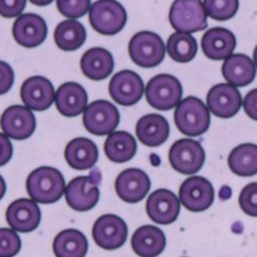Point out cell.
<instances>
[{"mask_svg":"<svg viewBox=\"0 0 257 257\" xmlns=\"http://www.w3.org/2000/svg\"><path fill=\"white\" fill-rule=\"evenodd\" d=\"M29 197L36 203L53 204L65 192V179L60 171L53 167H39L31 172L26 181Z\"/></svg>","mask_w":257,"mask_h":257,"instance_id":"cell-1","label":"cell"},{"mask_svg":"<svg viewBox=\"0 0 257 257\" xmlns=\"http://www.w3.org/2000/svg\"><path fill=\"white\" fill-rule=\"evenodd\" d=\"M174 120L182 134L194 137L208 131L211 118L205 103L197 97L189 96L176 106Z\"/></svg>","mask_w":257,"mask_h":257,"instance_id":"cell-2","label":"cell"},{"mask_svg":"<svg viewBox=\"0 0 257 257\" xmlns=\"http://www.w3.org/2000/svg\"><path fill=\"white\" fill-rule=\"evenodd\" d=\"M128 55L136 65L153 68L164 61L166 48L163 39L157 33L141 31L128 42Z\"/></svg>","mask_w":257,"mask_h":257,"instance_id":"cell-3","label":"cell"},{"mask_svg":"<svg viewBox=\"0 0 257 257\" xmlns=\"http://www.w3.org/2000/svg\"><path fill=\"white\" fill-rule=\"evenodd\" d=\"M169 20L178 32H199L208 26L207 14L202 0H175L171 6Z\"/></svg>","mask_w":257,"mask_h":257,"instance_id":"cell-4","label":"cell"},{"mask_svg":"<svg viewBox=\"0 0 257 257\" xmlns=\"http://www.w3.org/2000/svg\"><path fill=\"white\" fill-rule=\"evenodd\" d=\"M182 85L173 75L159 74L148 81L145 96L148 104L158 110H170L182 98Z\"/></svg>","mask_w":257,"mask_h":257,"instance_id":"cell-5","label":"cell"},{"mask_svg":"<svg viewBox=\"0 0 257 257\" xmlns=\"http://www.w3.org/2000/svg\"><path fill=\"white\" fill-rule=\"evenodd\" d=\"M91 26L103 35L120 32L126 23V12L116 0H98L90 9Z\"/></svg>","mask_w":257,"mask_h":257,"instance_id":"cell-6","label":"cell"},{"mask_svg":"<svg viewBox=\"0 0 257 257\" xmlns=\"http://www.w3.org/2000/svg\"><path fill=\"white\" fill-rule=\"evenodd\" d=\"M100 173L96 170L89 176H78L72 179L65 188L68 206L78 212L93 209L100 199Z\"/></svg>","mask_w":257,"mask_h":257,"instance_id":"cell-7","label":"cell"},{"mask_svg":"<svg viewBox=\"0 0 257 257\" xmlns=\"http://www.w3.org/2000/svg\"><path fill=\"white\" fill-rule=\"evenodd\" d=\"M119 112L109 101L97 100L85 107L82 122L87 131L96 136H105L114 132L119 123Z\"/></svg>","mask_w":257,"mask_h":257,"instance_id":"cell-8","label":"cell"},{"mask_svg":"<svg viewBox=\"0 0 257 257\" xmlns=\"http://www.w3.org/2000/svg\"><path fill=\"white\" fill-rule=\"evenodd\" d=\"M206 160L203 146L197 140L180 139L170 148L169 161L172 168L184 175L196 174Z\"/></svg>","mask_w":257,"mask_h":257,"instance_id":"cell-9","label":"cell"},{"mask_svg":"<svg viewBox=\"0 0 257 257\" xmlns=\"http://www.w3.org/2000/svg\"><path fill=\"white\" fill-rule=\"evenodd\" d=\"M215 198L211 182L201 176H192L183 181L179 189V201L191 212H203L210 208Z\"/></svg>","mask_w":257,"mask_h":257,"instance_id":"cell-10","label":"cell"},{"mask_svg":"<svg viewBox=\"0 0 257 257\" xmlns=\"http://www.w3.org/2000/svg\"><path fill=\"white\" fill-rule=\"evenodd\" d=\"M92 234L99 247L106 250H114L125 243L127 226L119 216L114 214H105L94 223Z\"/></svg>","mask_w":257,"mask_h":257,"instance_id":"cell-11","label":"cell"},{"mask_svg":"<svg viewBox=\"0 0 257 257\" xmlns=\"http://www.w3.org/2000/svg\"><path fill=\"white\" fill-rule=\"evenodd\" d=\"M3 132L14 140H26L32 136L36 119L31 109L22 105H13L5 110L0 118Z\"/></svg>","mask_w":257,"mask_h":257,"instance_id":"cell-12","label":"cell"},{"mask_svg":"<svg viewBox=\"0 0 257 257\" xmlns=\"http://www.w3.org/2000/svg\"><path fill=\"white\" fill-rule=\"evenodd\" d=\"M242 106L239 90L229 83H219L210 89L207 95V107L218 117L229 118L237 114Z\"/></svg>","mask_w":257,"mask_h":257,"instance_id":"cell-13","label":"cell"},{"mask_svg":"<svg viewBox=\"0 0 257 257\" xmlns=\"http://www.w3.org/2000/svg\"><path fill=\"white\" fill-rule=\"evenodd\" d=\"M151 179L144 171L137 168L123 170L116 177L114 186L118 198L125 203L142 201L151 189Z\"/></svg>","mask_w":257,"mask_h":257,"instance_id":"cell-14","label":"cell"},{"mask_svg":"<svg viewBox=\"0 0 257 257\" xmlns=\"http://www.w3.org/2000/svg\"><path fill=\"white\" fill-rule=\"evenodd\" d=\"M144 93L142 78L132 70H121L109 82L111 98L122 106H132L140 101Z\"/></svg>","mask_w":257,"mask_h":257,"instance_id":"cell-15","label":"cell"},{"mask_svg":"<svg viewBox=\"0 0 257 257\" xmlns=\"http://www.w3.org/2000/svg\"><path fill=\"white\" fill-rule=\"evenodd\" d=\"M13 36L20 46L27 49L36 48L48 36L46 21L36 14L21 15L14 23Z\"/></svg>","mask_w":257,"mask_h":257,"instance_id":"cell-16","label":"cell"},{"mask_svg":"<svg viewBox=\"0 0 257 257\" xmlns=\"http://www.w3.org/2000/svg\"><path fill=\"white\" fill-rule=\"evenodd\" d=\"M146 212L148 217L158 224L173 223L179 215L180 201L171 190L160 188L148 197Z\"/></svg>","mask_w":257,"mask_h":257,"instance_id":"cell-17","label":"cell"},{"mask_svg":"<svg viewBox=\"0 0 257 257\" xmlns=\"http://www.w3.org/2000/svg\"><path fill=\"white\" fill-rule=\"evenodd\" d=\"M21 99L31 110L49 109L55 100L53 83L46 77L36 75L26 79L21 88Z\"/></svg>","mask_w":257,"mask_h":257,"instance_id":"cell-18","label":"cell"},{"mask_svg":"<svg viewBox=\"0 0 257 257\" xmlns=\"http://www.w3.org/2000/svg\"><path fill=\"white\" fill-rule=\"evenodd\" d=\"M7 221L14 230L30 232L39 226L41 212L33 200L19 199L9 206Z\"/></svg>","mask_w":257,"mask_h":257,"instance_id":"cell-19","label":"cell"},{"mask_svg":"<svg viewBox=\"0 0 257 257\" xmlns=\"http://www.w3.org/2000/svg\"><path fill=\"white\" fill-rule=\"evenodd\" d=\"M55 102L58 111L67 117L81 114L88 106V94L77 82H65L61 84L55 94Z\"/></svg>","mask_w":257,"mask_h":257,"instance_id":"cell-20","label":"cell"},{"mask_svg":"<svg viewBox=\"0 0 257 257\" xmlns=\"http://www.w3.org/2000/svg\"><path fill=\"white\" fill-rule=\"evenodd\" d=\"M235 46H237L235 36L225 28H212L202 37L203 52L211 60H225L232 55Z\"/></svg>","mask_w":257,"mask_h":257,"instance_id":"cell-21","label":"cell"},{"mask_svg":"<svg viewBox=\"0 0 257 257\" xmlns=\"http://www.w3.org/2000/svg\"><path fill=\"white\" fill-rule=\"evenodd\" d=\"M166 235L155 225H143L135 230L131 239L133 251L140 257H157L166 247Z\"/></svg>","mask_w":257,"mask_h":257,"instance_id":"cell-22","label":"cell"},{"mask_svg":"<svg viewBox=\"0 0 257 257\" xmlns=\"http://www.w3.org/2000/svg\"><path fill=\"white\" fill-rule=\"evenodd\" d=\"M114 68V60L110 52L102 48H93L85 52L80 59V69L84 76L92 80H103Z\"/></svg>","mask_w":257,"mask_h":257,"instance_id":"cell-23","label":"cell"},{"mask_svg":"<svg viewBox=\"0 0 257 257\" xmlns=\"http://www.w3.org/2000/svg\"><path fill=\"white\" fill-rule=\"evenodd\" d=\"M221 72L225 80L233 87H245L254 80L256 67L248 56L234 54L224 60Z\"/></svg>","mask_w":257,"mask_h":257,"instance_id":"cell-24","label":"cell"},{"mask_svg":"<svg viewBox=\"0 0 257 257\" xmlns=\"http://www.w3.org/2000/svg\"><path fill=\"white\" fill-rule=\"evenodd\" d=\"M170 134L168 120L160 114L151 113L142 116L136 125V135L140 142L148 147L164 144Z\"/></svg>","mask_w":257,"mask_h":257,"instance_id":"cell-25","label":"cell"},{"mask_svg":"<svg viewBox=\"0 0 257 257\" xmlns=\"http://www.w3.org/2000/svg\"><path fill=\"white\" fill-rule=\"evenodd\" d=\"M65 160L74 170H88L98 162L97 145L90 139L78 137L71 140L65 148Z\"/></svg>","mask_w":257,"mask_h":257,"instance_id":"cell-26","label":"cell"},{"mask_svg":"<svg viewBox=\"0 0 257 257\" xmlns=\"http://www.w3.org/2000/svg\"><path fill=\"white\" fill-rule=\"evenodd\" d=\"M53 250L56 257H84L89 250V242L81 231L64 229L56 235Z\"/></svg>","mask_w":257,"mask_h":257,"instance_id":"cell-27","label":"cell"},{"mask_svg":"<svg viewBox=\"0 0 257 257\" xmlns=\"http://www.w3.org/2000/svg\"><path fill=\"white\" fill-rule=\"evenodd\" d=\"M104 151L111 162L122 164L134 158L137 152V143L134 137L127 132H112L107 137Z\"/></svg>","mask_w":257,"mask_h":257,"instance_id":"cell-28","label":"cell"},{"mask_svg":"<svg viewBox=\"0 0 257 257\" xmlns=\"http://www.w3.org/2000/svg\"><path fill=\"white\" fill-rule=\"evenodd\" d=\"M228 167L231 172L242 177L257 174V145L244 143L234 147L228 156Z\"/></svg>","mask_w":257,"mask_h":257,"instance_id":"cell-29","label":"cell"},{"mask_svg":"<svg viewBox=\"0 0 257 257\" xmlns=\"http://www.w3.org/2000/svg\"><path fill=\"white\" fill-rule=\"evenodd\" d=\"M54 38L60 50L72 52L83 46L87 39V31L84 26L74 19L65 20L57 26Z\"/></svg>","mask_w":257,"mask_h":257,"instance_id":"cell-30","label":"cell"},{"mask_svg":"<svg viewBox=\"0 0 257 257\" xmlns=\"http://www.w3.org/2000/svg\"><path fill=\"white\" fill-rule=\"evenodd\" d=\"M169 56L179 63H187L194 59L198 53V42L190 33L175 32L167 41Z\"/></svg>","mask_w":257,"mask_h":257,"instance_id":"cell-31","label":"cell"},{"mask_svg":"<svg viewBox=\"0 0 257 257\" xmlns=\"http://www.w3.org/2000/svg\"><path fill=\"white\" fill-rule=\"evenodd\" d=\"M207 16L217 21H226L235 16L239 10V0H204Z\"/></svg>","mask_w":257,"mask_h":257,"instance_id":"cell-32","label":"cell"},{"mask_svg":"<svg viewBox=\"0 0 257 257\" xmlns=\"http://www.w3.org/2000/svg\"><path fill=\"white\" fill-rule=\"evenodd\" d=\"M22 246V242L16 230L0 228V257L16 256Z\"/></svg>","mask_w":257,"mask_h":257,"instance_id":"cell-33","label":"cell"},{"mask_svg":"<svg viewBox=\"0 0 257 257\" xmlns=\"http://www.w3.org/2000/svg\"><path fill=\"white\" fill-rule=\"evenodd\" d=\"M58 11L69 19L83 17L91 9V0H57Z\"/></svg>","mask_w":257,"mask_h":257,"instance_id":"cell-34","label":"cell"},{"mask_svg":"<svg viewBox=\"0 0 257 257\" xmlns=\"http://www.w3.org/2000/svg\"><path fill=\"white\" fill-rule=\"evenodd\" d=\"M239 205L247 215L257 217V182L249 183L242 189Z\"/></svg>","mask_w":257,"mask_h":257,"instance_id":"cell-35","label":"cell"},{"mask_svg":"<svg viewBox=\"0 0 257 257\" xmlns=\"http://www.w3.org/2000/svg\"><path fill=\"white\" fill-rule=\"evenodd\" d=\"M26 5L27 0H0V16L8 19L19 17Z\"/></svg>","mask_w":257,"mask_h":257,"instance_id":"cell-36","label":"cell"},{"mask_svg":"<svg viewBox=\"0 0 257 257\" xmlns=\"http://www.w3.org/2000/svg\"><path fill=\"white\" fill-rule=\"evenodd\" d=\"M15 73L10 64L0 61V95L7 94L13 87Z\"/></svg>","mask_w":257,"mask_h":257,"instance_id":"cell-37","label":"cell"},{"mask_svg":"<svg viewBox=\"0 0 257 257\" xmlns=\"http://www.w3.org/2000/svg\"><path fill=\"white\" fill-rule=\"evenodd\" d=\"M14 154V148L11 140L6 134L0 133V167L7 165Z\"/></svg>","mask_w":257,"mask_h":257,"instance_id":"cell-38","label":"cell"},{"mask_svg":"<svg viewBox=\"0 0 257 257\" xmlns=\"http://www.w3.org/2000/svg\"><path fill=\"white\" fill-rule=\"evenodd\" d=\"M242 103L247 115L257 121V89L251 90L247 93Z\"/></svg>","mask_w":257,"mask_h":257,"instance_id":"cell-39","label":"cell"},{"mask_svg":"<svg viewBox=\"0 0 257 257\" xmlns=\"http://www.w3.org/2000/svg\"><path fill=\"white\" fill-rule=\"evenodd\" d=\"M7 192V183L4 179V177L0 175V200H2Z\"/></svg>","mask_w":257,"mask_h":257,"instance_id":"cell-40","label":"cell"},{"mask_svg":"<svg viewBox=\"0 0 257 257\" xmlns=\"http://www.w3.org/2000/svg\"><path fill=\"white\" fill-rule=\"evenodd\" d=\"M54 0H30V3L37 7H46L51 5Z\"/></svg>","mask_w":257,"mask_h":257,"instance_id":"cell-41","label":"cell"},{"mask_svg":"<svg viewBox=\"0 0 257 257\" xmlns=\"http://www.w3.org/2000/svg\"><path fill=\"white\" fill-rule=\"evenodd\" d=\"M253 63H254L255 67L257 68V46L255 47V50L253 52Z\"/></svg>","mask_w":257,"mask_h":257,"instance_id":"cell-42","label":"cell"}]
</instances>
